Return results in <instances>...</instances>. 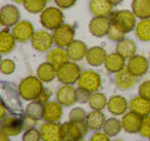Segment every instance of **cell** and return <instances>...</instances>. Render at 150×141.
Here are the masks:
<instances>
[{
  "label": "cell",
  "mask_w": 150,
  "mask_h": 141,
  "mask_svg": "<svg viewBox=\"0 0 150 141\" xmlns=\"http://www.w3.org/2000/svg\"><path fill=\"white\" fill-rule=\"evenodd\" d=\"M105 122H106V118L101 110H94L90 112L86 118V122L88 129L93 131H100L101 129H103Z\"/></svg>",
  "instance_id": "27"
},
{
  "label": "cell",
  "mask_w": 150,
  "mask_h": 141,
  "mask_svg": "<svg viewBox=\"0 0 150 141\" xmlns=\"http://www.w3.org/2000/svg\"><path fill=\"white\" fill-rule=\"evenodd\" d=\"M45 0H26L24 7L31 14H41L45 9Z\"/></svg>",
  "instance_id": "35"
},
{
  "label": "cell",
  "mask_w": 150,
  "mask_h": 141,
  "mask_svg": "<svg viewBox=\"0 0 150 141\" xmlns=\"http://www.w3.org/2000/svg\"><path fill=\"white\" fill-rule=\"evenodd\" d=\"M56 4L58 5L59 9H67L74 6L76 3V0H54Z\"/></svg>",
  "instance_id": "44"
},
{
  "label": "cell",
  "mask_w": 150,
  "mask_h": 141,
  "mask_svg": "<svg viewBox=\"0 0 150 141\" xmlns=\"http://www.w3.org/2000/svg\"><path fill=\"white\" fill-rule=\"evenodd\" d=\"M137 52V46L132 39L125 38L120 40L116 46V53L123 57L125 59H131Z\"/></svg>",
  "instance_id": "30"
},
{
  "label": "cell",
  "mask_w": 150,
  "mask_h": 141,
  "mask_svg": "<svg viewBox=\"0 0 150 141\" xmlns=\"http://www.w3.org/2000/svg\"><path fill=\"white\" fill-rule=\"evenodd\" d=\"M122 129L121 126V120H117L115 118H110L106 120L105 125L103 127V131L105 134H107L109 137H114L118 134Z\"/></svg>",
  "instance_id": "32"
},
{
  "label": "cell",
  "mask_w": 150,
  "mask_h": 141,
  "mask_svg": "<svg viewBox=\"0 0 150 141\" xmlns=\"http://www.w3.org/2000/svg\"><path fill=\"white\" fill-rule=\"evenodd\" d=\"M91 96H92V93H90L86 90H83L81 88H78L77 89V102L79 103H88V100H90Z\"/></svg>",
  "instance_id": "43"
},
{
  "label": "cell",
  "mask_w": 150,
  "mask_h": 141,
  "mask_svg": "<svg viewBox=\"0 0 150 141\" xmlns=\"http://www.w3.org/2000/svg\"><path fill=\"white\" fill-rule=\"evenodd\" d=\"M81 75L80 67L75 62H68L57 70V78L63 85H74Z\"/></svg>",
  "instance_id": "5"
},
{
  "label": "cell",
  "mask_w": 150,
  "mask_h": 141,
  "mask_svg": "<svg viewBox=\"0 0 150 141\" xmlns=\"http://www.w3.org/2000/svg\"><path fill=\"white\" fill-rule=\"evenodd\" d=\"M36 122H37V120H35V118H31V116L27 115L26 114L25 118H23V126H24V130L27 131V130H30V129L34 128L36 125Z\"/></svg>",
  "instance_id": "45"
},
{
  "label": "cell",
  "mask_w": 150,
  "mask_h": 141,
  "mask_svg": "<svg viewBox=\"0 0 150 141\" xmlns=\"http://www.w3.org/2000/svg\"><path fill=\"white\" fill-rule=\"evenodd\" d=\"M13 2H16V3H18V4H24L26 0H13Z\"/></svg>",
  "instance_id": "50"
},
{
  "label": "cell",
  "mask_w": 150,
  "mask_h": 141,
  "mask_svg": "<svg viewBox=\"0 0 150 141\" xmlns=\"http://www.w3.org/2000/svg\"><path fill=\"white\" fill-rule=\"evenodd\" d=\"M132 11L139 19H149L150 18V0H133Z\"/></svg>",
  "instance_id": "29"
},
{
  "label": "cell",
  "mask_w": 150,
  "mask_h": 141,
  "mask_svg": "<svg viewBox=\"0 0 150 141\" xmlns=\"http://www.w3.org/2000/svg\"><path fill=\"white\" fill-rule=\"evenodd\" d=\"M139 133L144 138H150V115L144 116L142 118Z\"/></svg>",
  "instance_id": "39"
},
{
  "label": "cell",
  "mask_w": 150,
  "mask_h": 141,
  "mask_svg": "<svg viewBox=\"0 0 150 141\" xmlns=\"http://www.w3.org/2000/svg\"><path fill=\"white\" fill-rule=\"evenodd\" d=\"M41 139V135H40V131L35 128H32L30 130L25 131L23 134V141H40Z\"/></svg>",
  "instance_id": "38"
},
{
  "label": "cell",
  "mask_w": 150,
  "mask_h": 141,
  "mask_svg": "<svg viewBox=\"0 0 150 141\" xmlns=\"http://www.w3.org/2000/svg\"><path fill=\"white\" fill-rule=\"evenodd\" d=\"M111 27V21L109 17H94L88 24V30L95 37H104L108 35Z\"/></svg>",
  "instance_id": "9"
},
{
  "label": "cell",
  "mask_w": 150,
  "mask_h": 141,
  "mask_svg": "<svg viewBox=\"0 0 150 141\" xmlns=\"http://www.w3.org/2000/svg\"><path fill=\"white\" fill-rule=\"evenodd\" d=\"M26 114L35 118L36 120H41L43 118V104L37 101H33L29 103L26 107Z\"/></svg>",
  "instance_id": "34"
},
{
  "label": "cell",
  "mask_w": 150,
  "mask_h": 141,
  "mask_svg": "<svg viewBox=\"0 0 150 141\" xmlns=\"http://www.w3.org/2000/svg\"><path fill=\"white\" fill-rule=\"evenodd\" d=\"M24 130L23 118L17 116H5L1 122V132L7 136H17Z\"/></svg>",
  "instance_id": "12"
},
{
  "label": "cell",
  "mask_w": 150,
  "mask_h": 141,
  "mask_svg": "<svg viewBox=\"0 0 150 141\" xmlns=\"http://www.w3.org/2000/svg\"><path fill=\"white\" fill-rule=\"evenodd\" d=\"M90 11L95 17H109L113 5L109 0H91Z\"/></svg>",
  "instance_id": "21"
},
{
  "label": "cell",
  "mask_w": 150,
  "mask_h": 141,
  "mask_svg": "<svg viewBox=\"0 0 150 141\" xmlns=\"http://www.w3.org/2000/svg\"><path fill=\"white\" fill-rule=\"evenodd\" d=\"M125 33H123L120 29H118V28L115 27V26L111 25L110 30H109V32H108V37H109V39L112 40V41L119 42L120 40L125 39Z\"/></svg>",
  "instance_id": "40"
},
{
  "label": "cell",
  "mask_w": 150,
  "mask_h": 141,
  "mask_svg": "<svg viewBox=\"0 0 150 141\" xmlns=\"http://www.w3.org/2000/svg\"><path fill=\"white\" fill-rule=\"evenodd\" d=\"M115 141H122V140H115Z\"/></svg>",
  "instance_id": "53"
},
{
  "label": "cell",
  "mask_w": 150,
  "mask_h": 141,
  "mask_svg": "<svg viewBox=\"0 0 150 141\" xmlns=\"http://www.w3.org/2000/svg\"><path fill=\"white\" fill-rule=\"evenodd\" d=\"M57 70L58 69L50 62H44L38 66L36 74L42 83H50L57 77Z\"/></svg>",
  "instance_id": "26"
},
{
  "label": "cell",
  "mask_w": 150,
  "mask_h": 141,
  "mask_svg": "<svg viewBox=\"0 0 150 141\" xmlns=\"http://www.w3.org/2000/svg\"><path fill=\"white\" fill-rule=\"evenodd\" d=\"M111 25L115 26L120 29L123 33H129L133 31L137 25V17L131 11L123 9V11H112L109 15Z\"/></svg>",
  "instance_id": "1"
},
{
  "label": "cell",
  "mask_w": 150,
  "mask_h": 141,
  "mask_svg": "<svg viewBox=\"0 0 150 141\" xmlns=\"http://www.w3.org/2000/svg\"><path fill=\"white\" fill-rule=\"evenodd\" d=\"M66 51L69 56V59L71 61L78 62V61H81L83 58H86L88 48L83 41H81V40H74L72 43L67 46Z\"/></svg>",
  "instance_id": "18"
},
{
  "label": "cell",
  "mask_w": 150,
  "mask_h": 141,
  "mask_svg": "<svg viewBox=\"0 0 150 141\" xmlns=\"http://www.w3.org/2000/svg\"><path fill=\"white\" fill-rule=\"evenodd\" d=\"M90 141H110V139H109L108 135L105 134V133L97 132L93 135Z\"/></svg>",
  "instance_id": "46"
},
{
  "label": "cell",
  "mask_w": 150,
  "mask_h": 141,
  "mask_svg": "<svg viewBox=\"0 0 150 141\" xmlns=\"http://www.w3.org/2000/svg\"><path fill=\"white\" fill-rule=\"evenodd\" d=\"M86 110L82 109L80 107H75L70 110L69 112V120H73V122H83L86 120Z\"/></svg>",
  "instance_id": "36"
},
{
  "label": "cell",
  "mask_w": 150,
  "mask_h": 141,
  "mask_svg": "<svg viewBox=\"0 0 150 141\" xmlns=\"http://www.w3.org/2000/svg\"><path fill=\"white\" fill-rule=\"evenodd\" d=\"M142 116L139 114L135 113L133 111L127 112L121 118V126L122 129L127 133L129 134H135V133H139L140 127H141L142 122Z\"/></svg>",
  "instance_id": "17"
},
{
  "label": "cell",
  "mask_w": 150,
  "mask_h": 141,
  "mask_svg": "<svg viewBox=\"0 0 150 141\" xmlns=\"http://www.w3.org/2000/svg\"><path fill=\"white\" fill-rule=\"evenodd\" d=\"M16 69V64L13 60L11 59H3L1 61V64H0V70L3 74L8 75L15 71Z\"/></svg>",
  "instance_id": "37"
},
{
  "label": "cell",
  "mask_w": 150,
  "mask_h": 141,
  "mask_svg": "<svg viewBox=\"0 0 150 141\" xmlns=\"http://www.w3.org/2000/svg\"><path fill=\"white\" fill-rule=\"evenodd\" d=\"M107 53L101 46H93V48H88V54H86V62L94 67H99L103 65L106 61L107 58Z\"/></svg>",
  "instance_id": "23"
},
{
  "label": "cell",
  "mask_w": 150,
  "mask_h": 141,
  "mask_svg": "<svg viewBox=\"0 0 150 141\" xmlns=\"http://www.w3.org/2000/svg\"><path fill=\"white\" fill-rule=\"evenodd\" d=\"M78 141H84V140H82V139H80V140H78Z\"/></svg>",
  "instance_id": "52"
},
{
  "label": "cell",
  "mask_w": 150,
  "mask_h": 141,
  "mask_svg": "<svg viewBox=\"0 0 150 141\" xmlns=\"http://www.w3.org/2000/svg\"><path fill=\"white\" fill-rule=\"evenodd\" d=\"M104 66L110 73H117L125 68V59L118 53H111L107 56Z\"/></svg>",
  "instance_id": "24"
},
{
  "label": "cell",
  "mask_w": 150,
  "mask_h": 141,
  "mask_svg": "<svg viewBox=\"0 0 150 141\" xmlns=\"http://www.w3.org/2000/svg\"><path fill=\"white\" fill-rule=\"evenodd\" d=\"M101 75L94 70H86L81 72L77 81L78 88L86 90L90 93H96L101 87Z\"/></svg>",
  "instance_id": "7"
},
{
  "label": "cell",
  "mask_w": 150,
  "mask_h": 141,
  "mask_svg": "<svg viewBox=\"0 0 150 141\" xmlns=\"http://www.w3.org/2000/svg\"><path fill=\"white\" fill-rule=\"evenodd\" d=\"M111 3H112V5L114 6V5H118V4H120L121 2H122L123 0H109Z\"/></svg>",
  "instance_id": "49"
},
{
  "label": "cell",
  "mask_w": 150,
  "mask_h": 141,
  "mask_svg": "<svg viewBox=\"0 0 150 141\" xmlns=\"http://www.w3.org/2000/svg\"><path fill=\"white\" fill-rule=\"evenodd\" d=\"M135 32L141 41H150V18L143 19L137 23Z\"/></svg>",
  "instance_id": "31"
},
{
  "label": "cell",
  "mask_w": 150,
  "mask_h": 141,
  "mask_svg": "<svg viewBox=\"0 0 150 141\" xmlns=\"http://www.w3.org/2000/svg\"><path fill=\"white\" fill-rule=\"evenodd\" d=\"M88 127L86 120L83 122H73L69 120L61 125L63 141H78L88 134Z\"/></svg>",
  "instance_id": "2"
},
{
  "label": "cell",
  "mask_w": 150,
  "mask_h": 141,
  "mask_svg": "<svg viewBox=\"0 0 150 141\" xmlns=\"http://www.w3.org/2000/svg\"><path fill=\"white\" fill-rule=\"evenodd\" d=\"M32 46L34 50L37 52H47L50 48H52V43H54V39H52V35L50 34L47 31H40L35 32L34 36L31 39Z\"/></svg>",
  "instance_id": "13"
},
{
  "label": "cell",
  "mask_w": 150,
  "mask_h": 141,
  "mask_svg": "<svg viewBox=\"0 0 150 141\" xmlns=\"http://www.w3.org/2000/svg\"><path fill=\"white\" fill-rule=\"evenodd\" d=\"M107 108L109 112L112 113L113 115H122L127 112L129 108V103L125 97L120 95H114L109 98Z\"/></svg>",
  "instance_id": "19"
},
{
  "label": "cell",
  "mask_w": 150,
  "mask_h": 141,
  "mask_svg": "<svg viewBox=\"0 0 150 141\" xmlns=\"http://www.w3.org/2000/svg\"><path fill=\"white\" fill-rule=\"evenodd\" d=\"M149 62L146 57L142 55H135L129 59V62L127 64V68L129 70V72L133 73L135 76L140 77L145 75L149 70Z\"/></svg>",
  "instance_id": "10"
},
{
  "label": "cell",
  "mask_w": 150,
  "mask_h": 141,
  "mask_svg": "<svg viewBox=\"0 0 150 141\" xmlns=\"http://www.w3.org/2000/svg\"><path fill=\"white\" fill-rule=\"evenodd\" d=\"M54 43L59 48H67L74 41L75 29L69 24H63L52 32Z\"/></svg>",
  "instance_id": "6"
},
{
  "label": "cell",
  "mask_w": 150,
  "mask_h": 141,
  "mask_svg": "<svg viewBox=\"0 0 150 141\" xmlns=\"http://www.w3.org/2000/svg\"><path fill=\"white\" fill-rule=\"evenodd\" d=\"M138 92H139L140 96H142V97L150 100V79H148V80H144L143 83L139 85Z\"/></svg>",
  "instance_id": "41"
},
{
  "label": "cell",
  "mask_w": 150,
  "mask_h": 141,
  "mask_svg": "<svg viewBox=\"0 0 150 141\" xmlns=\"http://www.w3.org/2000/svg\"><path fill=\"white\" fill-rule=\"evenodd\" d=\"M107 98L102 93H93L88 100V105L93 110H103L107 106Z\"/></svg>",
  "instance_id": "33"
},
{
  "label": "cell",
  "mask_w": 150,
  "mask_h": 141,
  "mask_svg": "<svg viewBox=\"0 0 150 141\" xmlns=\"http://www.w3.org/2000/svg\"><path fill=\"white\" fill-rule=\"evenodd\" d=\"M45 1H46V2H48V1H50V0H45Z\"/></svg>",
  "instance_id": "51"
},
{
  "label": "cell",
  "mask_w": 150,
  "mask_h": 141,
  "mask_svg": "<svg viewBox=\"0 0 150 141\" xmlns=\"http://www.w3.org/2000/svg\"><path fill=\"white\" fill-rule=\"evenodd\" d=\"M0 141H11L9 140V136H7L6 134L1 132V134H0Z\"/></svg>",
  "instance_id": "48"
},
{
  "label": "cell",
  "mask_w": 150,
  "mask_h": 141,
  "mask_svg": "<svg viewBox=\"0 0 150 141\" xmlns=\"http://www.w3.org/2000/svg\"><path fill=\"white\" fill-rule=\"evenodd\" d=\"M19 94L26 101H34L43 90L42 81L37 76H28L19 85Z\"/></svg>",
  "instance_id": "3"
},
{
  "label": "cell",
  "mask_w": 150,
  "mask_h": 141,
  "mask_svg": "<svg viewBox=\"0 0 150 141\" xmlns=\"http://www.w3.org/2000/svg\"><path fill=\"white\" fill-rule=\"evenodd\" d=\"M20 20V11L13 4H5L0 9V22L6 28L13 27Z\"/></svg>",
  "instance_id": "11"
},
{
  "label": "cell",
  "mask_w": 150,
  "mask_h": 141,
  "mask_svg": "<svg viewBox=\"0 0 150 141\" xmlns=\"http://www.w3.org/2000/svg\"><path fill=\"white\" fill-rule=\"evenodd\" d=\"M137 83V76L129 72V69L125 67L122 70L116 73L115 75V85L120 90H129L133 88Z\"/></svg>",
  "instance_id": "22"
},
{
  "label": "cell",
  "mask_w": 150,
  "mask_h": 141,
  "mask_svg": "<svg viewBox=\"0 0 150 141\" xmlns=\"http://www.w3.org/2000/svg\"><path fill=\"white\" fill-rule=\"evenodd\" d=\"M57 100L64 106H72L77 102V89L71 85H64L57 92Z\"/></svg>",
  "instance_id": "15"
},
{
  "label": "cell",
  "mask_w": 150,
  "mask_h": 141,
  "mask_svg": "<svg viewBox=\"0 0 150 141\" xmlns=\"http://www.w3.org/2000/svg\"><path fill=\"white\" fill-rule=\"evenodd\" d=\"M46 60L50 62L52 65H54L57 69L62 67L64 64L69 62V56L67 54V51L63 50V48H52L48 52L47 56H46Z\"/></svg>",
  "instance_id": "25"
},
{
  "label": "cell",
  "mask_w": 150,
  "mask_h": 141,
  "mask_svg": "<svg viewBox=\"0 0 150 141\" xmlns=\"http://www.w3.org/2000/svg\"><path fill=\"white\" fill-rule=\"evenodd\" d=\"M0 109H1V112H0V118H1V120H3V118H5V114H6V110H5L4 104H3V103H1Z\"/></svg>",
  "instance_id": "47"
},
{
  "label": "cell",
  "mask_w": 150,
  "mask_h": 141,
  "mask_svg": "<svg viewBox=\"0 0 150 141\" xmlns=\"http://www.w3.org/2000/svg\"><path fill=\"white\" fill-rule=\"evenodd\" d=\"M149 61H150V54H149Z\"/></svg>",
  "instance_id": "54"
},
{
  "label": "cell",
  "mask_w": 150,
  "mask_h": 141,
  "mask_svg": "<svg viewBox=\"0 0 150 141\" xmlns=\"http://www.w3.org/2000/svg\"><path fill=\"white\" fill-rule=\"evenodd\" d=\"M42 141H63L61 133V125L58 122L43 124L39 129Z\"/></svg>",
  "instance_id": "14"
},
{
  "label": "cell",
  "mask_w": 150,
  "mask_h": 141,
  "mask_svg": "<svg viewBox=\"0 0 150 141\" xmlns=\"http://www.w3.org/2000/svg\"><path fill=\"white\" fill-rule=\"evenodd\" d=\"M63 114L62 104L60 102L48 101L43 105V118L42 120L47 122H58Z\"/></svg>",
  "instance_id": "16"
},
{
  "label": "cell",
  "mask_w": 150,
  "mask_h": 141,
  "mask_svg": "<svg viewBox=\"0 0 150 141\" xmlns=\"http://www.w3.org/2000/svg\"><path fill=\"white\" fill-rule=\"evenodd\" d=\"M40 24L47 30H54L64 24V15L58 7H46L40 15Z\"/></svg>",
  "instance_id": "4"
},
{
  "label": "cell",
  "mask_w": 150,
  "mask_h": 141,
  "mask_svg": "<svg viewBox=\"0 0 150 141\" xmlns=\"http://www.w3.org/2000/svg\"><path fill=\"white\" fill-rule=\"evenodd\" d=\"M129 108L131 111L139 114L142 118L150 115V100L140 95L136 96L129 101Z\"/></svg>",
  "instance_id": "20"
},
{
  "label": "cell",
  "mask_w": 150,
  "mask_h": 141,
  "mask_svg": "<svg viewBox=\"0 0 150 141\" xmlns=\"http://www.w3.org/2000/svg\"><path fill=\"white\" fill-rule=\"evenodd\" d=\"M11 33L17 41L24 43L32 39L35 31H34V26L29 21H20L13 27Z\"/></svg>",
  "instance_id": "8"
},
{
  "label": "cell",
  "mask_w": 150,
  "mask_h": 141,
  "mask_svg": "<svg viewBox=\"0 0 150 141\" xmlns=\"http://www.w3.org/2000/svg\"><path fill=\"white\" fill-rule=\"evenodd\" d=\"M16 38L11 33L8 28H5L0 32V53L2 55L8 54L15 48L16 46Z\"/></svg>",
  "instance_id": "28"
},
{
  "label": "cell",
  "mask_w": 150,
  "mask_h": 141,
  "mask_svg": "<svg viewBox=\"0 0 150 141\" xmlns=\"http://www.w3.org/2000/svg\"><path fill=\"white\" fill-rule=\"evenodd\" d=\"M52 91L50 89H47V88H43V90L41 91V93L39 94V96H38L37 98H36V100H34V101H37L39 102V103L41 104H45L48 102V100H50V98L52 97Z\"/></svg>",
  "instance_id": "42"
}]
</instances>
